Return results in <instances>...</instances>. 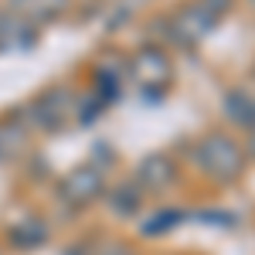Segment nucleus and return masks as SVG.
<instances>
[{
  "instance_id": "f257e3e1",
  "label": "nucleus",
  "mask_w": 255,
  "mask_h": 255,
  "mask_svg": "<svg viewBox=\"0 0 255 255\" xmlns=\"http://www.w3.org/2000/svg\"><path fill=\"white\" fill-rule=\"evenodd\" d=\"M191 160L208 180H215L218 187H232L242 180L249 157H245V146L238 143L232 133L225 129H211L191 146Z\"/></svg>"
},
{
  "instance_id": "f03ea898",
  "label": "nucleus",
  "mask_w": 255,
  "mask_h": 255,
  "mask_svg": "<svg viewBox=\"0 0 255 255\" xmlns=\"http://www.w3.org/2000/svg\"><path fill=\"white\" fill-rule=\"evenodd\" d=\"M129 75H136L139 96L163 99L167 89L174 85V61L167 55V48H160V44H143L136 55L129 58Z\"/></svg>"
},
{
  "instance_id": "7ed1b4c3",
  "label": "nucleus",
  "mask_w": 255,
  "mask_h": 255,
  "mask_svg": "<svg viewBox=\"0 0 255 255\" xmlns=\"http://www.w3.org/2000/svg\"><path fill=\"white\" fill-rule=\"evenodd\" d=\"M99 197H106V177L96 163H79L58 180V201L72 211H85Z\"/></svg>"
},
{
  "instance_id": "20e7f679",
  "label": "nucleus",
  "mask_w": 255,
  "mask_h": 255,
  "mask_svg": "<svg viewBox=\"0 0 255 255\" xmlns=\"http://www.w3.org/2000/svg\"><path fill=\"white\" fill-rule=\"evenodd\" d=\"M163 20H167V27H163V31H167V41H170V44H180V48H194V44H201L218 24L204 7H197L194 0L180 3L174 14H167Z\"/></svg>"
},
{
  "instance_id": "39448f33",
  "label": "nucleus",
  "mask_w": 255,
  "mask_h": 255,
  "mask_svg": "<svg viewBox=\"0 0 255 255\" xmlns=\"http://www.w3.org/2000/svg\"><path fill=\"white\" fill-rule=\"evenodd\" d=\"M75 106H79V102H75V96H72L65 85H51V89H44L38 99H31L27 113H31V123H34L38 129H44V133H61V129L68 126Z\"/></svg>"
},
{
  "instance_id": "423d86ee",
  "label": "nucleus",
  "mask_w": 255,
  "mask_h": 255,
  "mask_svg": "<svg viewBox=\"0 0 255 255\" xmlns=\"http://www.w3.org/2000/svg\"><path fill=\"white\" fill-rule=\"evenodd\" d=\"M136 184L143 197H160L167 194V191H174L177 184H180V167H177L174 157H167V153H150V157L139 160L136 167Z\"/></svg>"
},
{
  "instance_id": "0eeeda50",
  "label": "nucleus",
  "mask_w": 255,
  "mask_h": 255,
  "mask_svg": "<svg viewBox=\"0 0 255 255\" xmlns=\"http://www.w3.org/2000/svg\"><path fill=\"white\" fill-rule=\"evenodd\" d=\"M48 242V225H44V218H20L17 225H10L7 228V245L10 249H17V252H27V249H38Z\"/></svg>"
},
{
  "instance_id": "6e6552de",
  "label": "nucleus",
  "mask_w": 255,
  "mask_h": 255,
  "mask_svg": "<svg viewBox=\"0 0 255 255\" xmlns=\"http://www.w3.org/2000/svg\"><path fill=\"white\" fill-rule=\"evenodd\" d=\"M143 191H139L133 180H123V184H116L113 191H109V204H113V211H116L119 218H136L139 211H143Z\"/></svg>"
},
{
  "instance_id": "1a4fd4ad",
  "label": "nucleus",
  "mask_w": 255,
  "mask_h": 255,
  "mask_svg": "<svg viewBox=\"0 0 255 255\" xmlns=\"http://www.w3.org/2000/svg\"><path fill=\"white\" fill-rule=\"evenodd\" d=\"M225 116L232 119L235 126L252 129L255 126V99L249 96L245 89H228V92H225Z\"/></svg>"
},
{
  "instance_id": "9d476101",
  "label": "nucleus",
  "mask_w": 255,
  "mask_h": 255,
  "mask_svg": "<svg viewBox=\"0 0 255 255\" xmlns=\"http://www.w3.org/2000/svg\"><path fill=\"white\" fill-rule=\"evenodd\" d=\"M180 221H184V211H180V208H160V211H150V215L139 221V232L146 238H157V235H163V232L177 228Z\"/></svg>"
},
{
  "instance_id": "9b49d317",
  "label": "nucleus",
  "mask_w": 255,
  "mask_h": 255,
  "mask_svg": "<svg viewBox=\"0 0 255 255\" xmlns=\"http://www.w3.org/2000/svg\"><path fill=\"white\" fill-rule=\"evenodd\" d=\"M27 146V129L24 126H0V163L17 160Z\"/></svg>"
},
{
  "instance_id": "f8f14e48",
  "label": "nucleus",
  "mask_w": 255,
  "mask_h": 255,
  "mask_svg": "<svg viewBox=\"0 0 255 255\" xmlns=\"http://www.w3.org/2000/svg\"><path fill=\"white\" fill-rule=\"evenodd\" d=\"M17 10H24L31 20H48V17H58L61 10L68 7V0H10Z\"/></svg>"
},
{
  "instance_id": "ddd939ff",
  "label": "nucleus",
  "mask_w": 255,
  "mask_h": 255,
  "mask_svg": "<svg viewBox=\"0 0 255 255\" xmlns=\"http://www.w3.org/2000/svg\"><path fill=\"white\" fill-rule=\"evenodd\" d=\"M82 252L85 255H139L129 242H123V238H99V242H85L82 245Z\"/></svg>"
},
{
  "instance_id": "4468645a",
  "label": "nucleus",
  "mask_w": 255,
  "mask_h": 255,
  "mask_svg": "<svg viewBox=\"0 0 255 255\" xmlns=\"http://www.w3.org/2000/svg\"><path fill=\"white\" fill-rule=\"evenodd\" d=\"M194 3H197V7H204L215 20H221L225 14H232V7H235V0H194Z\"/></svg>"
},
{
  "instance_id": "2eb2a0df",
  "label": "nucleus",
  "mask_w": 255,
  "mask_h": 255,
  "mask_svg": "<svg viewBox=\"0 0 255 255\" xmlns=\"http://www.w3.org/2000/svg\"><path fill=\"white\" fill-rule=\"evenodd\" d=\"M245 157H255V126H252V133H249V150H245Z\"/></svg>"
},
{
  "instance_id": "dca6fc26",
  "label": "nucleus",
  "mask_w": 255,
  "mask_h": 255,
  "mask_svg": "<svg viewBox=\"0 0 255 255\" xmlns=\"http://www.w3.org/2000/svg\"><path fill=\"white\" fill-rule=\"evenodd\" d=\"M252 3H255V0H252Z\"/></svg>"
}]
</instances>
